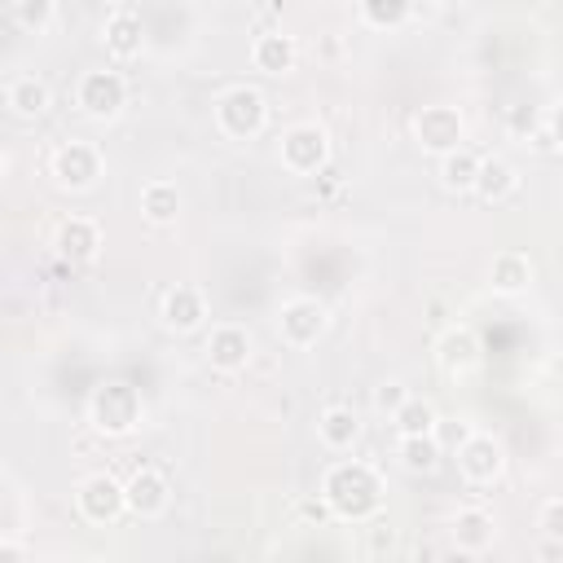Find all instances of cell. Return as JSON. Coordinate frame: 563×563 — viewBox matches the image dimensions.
I'll list each match as a JSON object with an SVG mask.
<instances>
[{
	"label": "cell",
	"instance_id": "obj_34",
	"mask_svg": "<svg viewBox=\"0 0 563 563\" xmlns=\"http://www.w3.org/2000/svg\"><path fill=\"white\" fill-rule=\"evenodd\" d=\"M0 563H26V550H22L18 532H4L0 537Z\"/></svg>",
	"mask_w": 563,
	"mask_h": 563
},
{
	"label": "cell",
	"instance_id": "obj_14",
	"mask_svg": "<svg viewBox=\"0 0 563 563\" xmlns=\"http://www.w3.org/2000/svg\"><path fill=\"white\" fill-rule=\"evenodd\" d=\"M53 246H57V255H62L66 264H88V260L97 255V246H101V229H97V220H88V216H70V220L57 224Z\"/></svg>",
	"mask_w": 563,
	"mask_h": 563
},
{
	"label": "cell",
	"instance_id": "obj_22",
	"mask_svg": "<svg viewBox=\"0 0 563 563\" xmlns=\"http://www.w3.org/2000/svg\"><path fill=\"white\" fill-rule=\"evenodd\" d=\"M488 277H493V290H497V295H519V290H528V282H532V260H528L523 251H497Z\"/></svg>",
	"mask_w": 563,
	"mask_h": 563
},
{
	"label": "cell",
	"instance_id": "obj_27",
	"mask_svg": "<svg viewBox=\"0 0 563 563\" xmlns=\"http://www.w3.org/2000/svg\"><path fill=\"white\" fill-rule=\"evenodd\" d=\"M356 18H361L365 26H400V22L413 18V4H405V0H391V4L365 0V4H356Z\"/></svg>",
	"mask_w": 563,
	"mask_h": 563
},
{
	"label": "cell",
	"instance_id": "obj_29",
	"mask_svg": "<svg viewBox=\"0 0 563 563\" xmlns=\"http://www.w3.org/2000/svg\"><path fill=\"white\" fill-rule=\"evenodd\" d=\"M409 396H413V391H409V387H405L400 378H383V383L374 387V409L391 418V413H396V409H400V405H405Z\"/></svg>",
	"mask_w": 563,
	"mask_h": 563
},
{
	"label": "cell",
	"instance_id": "obj_31",
	"mask_svg": "<svg viewBox=\"0 0 563 563\" xmlns=\"http://www.w3.org/2000/svg\"><path fill=\"white\" fill-rule=\"evenodd\" d=\"M365 545H369V554H391L396 550V528L383 515H374L369 528H365Z\"/></svg>",
	"mask_w": 563,
	"mask_h": 563
},
{
	"label": "cell",
	"instance_id": "obj_9",
	"mask_svg": "<svg viewBox=\"0 0 563 563\" xmlns=\"http://www.w3.org/2000/svg\"><path fill=\"white\" fill-rule=\"evenodd\" d=\"M53 176L62 189H92L101 176V150L92 141H66L53 150Z\"/></svg>",
	"mask_w": 563,
	"mask_h": 563
},
{
	"label": "cell",
	"instance_id": "obj_2",
	"mask_svg": "<svg viewBox=\"0 0 563 563\" xmlns=\"http://www.w3.org/2000/svg\"><path fill=\"white\" fill-rule=\"evenodd\" d=\"M88 413H92V427L101 435H128V431L141 427L145 405L136 396V387H128V383H101L92 391V400H88Z\"/></svg>",
	"mask_w": 563,
	"mask_h": 563
},
{
	"label": "cell",
	"instance_id": "obj_25",
	"mask_svg": "<svg viewBox=\"0 0 563 563\" xmlns=\"http://www.w3.org/2000/svg\"><path fill=\"white\" fill-rule=\"evenodd\" d=\"M391 427H396V435H435L440 413H435V405H431L427 396H409V400L391 413Z\"/></svg>",
	"mask_w": 563,
	"mask_h": 563
},
{
	"label": "cell",
	"instance_id": "obj_16",
	"mask_svg": "<svg viewBox=\"0 0 563 563\" xmlns=\"http://www.w3.org/2000/svg\"><path fill=\"white\" fill-rule=\"evenodd\" d=\"M207 321V299L198 286H172L163 295V325L176 330V334H189Z\"/></svg>",
	"mask_w": 563,
	"mask_h": 563
},
{
	"label": "cell",
	"instance_id": "obj_4",
	"mask_svg": "<svg viewBox=\"0 0 563 563\" xmlns=\"http://www.w3.org/2000/svg\"><path fill=\"white\" fill-rule=\"evenodd\" d=\"M501 471H506V449L488 431H466L457 440V475L471 488H488L493 479H501Z\"/></svg>",
	"mask_w": 563,
	"mask_h": 563
},
{
	"label": "cell",
	"instance_id": "obj_5",
	"mask_svg": "<svg viewBox=\"0 0 563 563\" xmlns=\"http://www.w3.org/2000/svg\"><path fill=\"white\" fill-rule=\"evenodd\" d=\"M277 158H282V167L295 172V176H317V172H325V158H330L325 128H317V123H295V128H286V136H282V145H277Z\"/></svg>",
	"mask_w": 563,
	"mask_h": 563
},
{
	"label": "cell",
	"instance_id": "obj_23",
	"mask_svg": "<svg viewBox=\"0 0 563 563\" xmlns=\"http://www.w3.org/2000/svg\"><path fill=\"white\" fill-rule=\"evenodd\" d=\"M396 462L409 475H431L440 466V440L435 435H396Z\"/></svg>",
	"mask_w": 563,
	"mask_h": 563
},
{
	"label": "cell",
	"instance_id": "obj_10",
	"mask_svg": "<svg viewBox=\"0 0 563 563\" xmlns=\"http://www.w3.org/2000/svg\"><path fill=\"white\" fill-rule=\"evenodd\" d=\"M101 40H106V53L114 62H132L141 48H145V22H141V9L136 4H114L101 22Z\"/></svg>",
	"mask_w": 563,
	"mask_h": 563
},
{
	"label": "cell",
	"instance_id": "obj_8",
	"mask_svg": "<svg viewBox=\"0 0 563 563\" xmlns=\"http://www.w3.org/2000/svg\"><path fill=\"white\" fill-rule=\"evenodd\" d=\"M413 136H418L422 150H431V154L444 158V154L462 150L466 123H462V114H457L453 106H422L418 119H413Z\"/></svg>",
	"mask_w": 563,
	"mask_h": 563
},
{
	"label": "cell",
	"instance_id": "obj_1",
	"mask_svg": "<svg viewBox=\"0 0 563 563\" xmlns=\"http://www.w3.org/2000/svg\"><path fill=\"white\" fill-rule=\"evenodd\" d=\"M321 497L330 501L334 519H352V523H365L378 515L383 506V484H378V471L369 462H356V457H343L325 471L321 479Z\"/></svg>",
	"mask_w": 563,
	"mask_h": 563
},
{
	"label": "cell",
	"instance_id": "obj_18",
	"mask_svg": "<svg viewBox=\"0 0 563 563\" xmlns=\"http://www.w3.org/2000/svg\"><path fill=\"white\" fill-rule=\"evenodd\" d=\"M449 532H453V545L462 554H484L493 545V537H497V523H493V515L484 506H466V510L453 515Z\"/></svg>",
	"mask_w": 563,
	"mask_h": 563
},
{
	"label": "cell",
	"instance_id": "obj_32",
	"mask_svg": "<svg viewBox=\"0 0 563 563\" xmlns=\"http://www.w3.org/2000/svg\"><path fill=\"white\" fill-rule=\"evenodd\" d=\"M541 132H545V145H550V150H563V97L545 110V128H541Z\"/></svg>",
	"mask_w": 563,
	"mask_h": 563
},
{
	"label": "cell",
	"instance_id": "obj_11",
	"mask_svg": "<svg viewBox=\"0 0 563 563\" xmlns=\"http://www.w3.org/2000/svg\"><path fill=\"white\" fill-rule=\"evenodd\" d=\"M75 506L88 523H114L128 510V497H123V484H114L110 475H88L75 493Z\"/></svg>",
	"mask_w": 563,
	"mask_h": 563
},
{
	"label": "cell",
	"instance_id": "obj_26",
	"mask_svg": "<svg viewBox=\"0 0 563 563\" xmlns=\"http://www.w3.org/2000/svg\"><path fill=\"white\" fill-rule=\"evenodd\" d=\"M475 176H479V154H471L466 145L440 158V180H444V189H453V194H475Z\"/></svg>",
	"mask_w": 563,
	"mask_h": 563
},
{
	"label": "cell",
	"instance_id": "obj_7",
	"mask_svg": "<svg viewBox=\"0 0 563 563\" xmlns=\"http://www.w3.org/2000/svg\"><path fill=\"white\" fill-rule=\"evenodd\" d=\"M325 325H330V312H325V303L312 299V295H295V299H286V303L277 308V334H282V343H290V347H312V343L325 334Z\"/></svg>",
	"mask_w": 563,
	"mask_h": 563
},
{
	"label": "cell",
	"instance_id": "obj_33",
	"mask_svg": "<svg viewBox=\"0 0 563 563\" xmlns=\"http://www.w3.org/2000/svg\"><path fill=\"white\" fill-rule=\"evenodd\" d=\"M295 510H299V519H308V523H312V519H317V523L334 519V510H330V501H325L321 493H317V497H303V501H299Z\"/></svg>",
	"mask_w": 563,
	"mask_h": 563
},
{
	"label": "cell",
	"instance_id": "obj_19",
	"mask_svg": "<svg viewBox=\"0 0 563 563\" xmlns=\"http://www.w3.org/2000/svg\"><path fill=\"white\" fill-rule=\"evenodd\" d=\"M295 40L286 35V31H260L255 40H251V62H255V70H264V75H286L290 66H295Z\"/></svg>",
	"mask_w": 563,
	"mask_h": 563
},
{
	"label": "cell",
	"instance_id": "obj_30",
	"mask_svg": "<svg viewBox=\"0 0 563 563\" xmlns=\"http://www.w3.org/2000/svg\"><path fill=\"white\" fill-rule=\"evenodd\" d=\"M537 528L545 532V541L563 545V497H550V501H541V510H537Z\"/></svg>",
	"mask_w": 563,
	"mask_h": 563
},
{
	"label": "cell",
	"instance_id": "obj_24",
	"mask_svg": "<svg viewBox=\"0 0 563 563\" xmlns=\"http://www.w3.org/2000/svg\"><path fill=\"white\" fill-rule=\"evenodd\" d=\"M141 216L150 224H172L180 216V189L172 180H150L141 189Z\"/></svg>",
	"mask_w": 563,
	"mask_h": 563
},
{
	"label": "cell",
	"instance_id": "obj_3",
	"mask_svg": "<svg viewBox=\"0 0 563 563\" xmlns=\"http://www.w3.org/2000/svg\"><path fill=\"white\" fill-rule=\"evenodd\" d=\"M264 123H268V106H264V97H260L255 88L233 84V88H224V92L216 97V128H220L224 136L251 141V136L264 132Z\"/></svg>",
	"mask_w": 563,
	"mask_h": 563
},
{
	"label": "cell",
	"instance_id": "obj_21",
	"mask_svg": "<svg viewBox=\"0 0 563 563\" xmlns=\"http://www.w3.org/2000/svg\"><path fill=\"white\" fill-rule=\"evenodd\" d=\"M356 435H361V418H356V409H347V405H330V409L317 418V440H321L330 453H347V449L356 444Z\"/></svg>",
	"mask_w": 563,
	"mask_h": 563
},
{
	"label": "cell",
	"instance_id": "obj_12",
	"mask_svg": "<svg viewBox=\"0 0 563 563\" xmlns=\"http://www.w3.org/2000/svg\"><path fill=\"white\" fill-rule=\"evenodd\" d=\"M207 361H211L220 374L246 369V361H251V334H246V325H238V321H216L211 334H207Z\"/></svg>",
	"mask_w": 563,
	"mask_h": 563
},
{
	"label": "cell",
	"instance_id": "obj_13",
	"mask_svg": "<svg viewBox=\"0 0 563 563\" xmlns=\"http://www.w3.org/2000/svg\"><path fill=\"white\" fill-rule=\"evenodd\" d=\"M123 497H128V510H132L136 519H158V515L167 510V501H172V488H167L163 471L141 466V471H132V479L123 484Z\"/></svg>",
	"mask_w": 563,
	"mask_h": 563
},
{
	"label": "cell",
	"instance_id": "obj_20",
	"mask_svg": "<svg viewBox=\"0 0 563 563\" xmlns=\"http://www.w3.org/2000/svg\"><path fill=\"white\" fill-rule=\"evenodd\" d=\"M515 189H519V172H515V163H506V158H479V176H475V194L484 198V202H510L515 198Z\"/></svg>",
	"mask_w": 563,
	"mask_h": 563
},
{
	"label": "cell",
	"instance_id": "obj_17",
	"mask_svg": "<svg viewBox=\"0 0 563 563\" xmlns=\"http://www.w3.org/2000/svg\"><path fill=\"white\" fill-rule=\"evenodd\" d=\"M4 106L18 119H40L53 106V92H48V84L40 75H9L4 79Z\"/></svg>",
	"mask_w": 563,
	"mask_h": 563
},
{
	"label": "cell",
	"instance_id": "obj_28",
	"mask_svg": "<svg viewBox=\"0 0 563 563\" xmlns=\"http://www.w3.org/2000/svg\"><path fill=\"white\" fill-rule=\"evenodd\" d=\"M53 18H57V4H48V0H13V4H9V22L26 26V31H35V35H40Z\"/></svg>",
	"mask_w": 563,
	"mask_h": 563
},
{
	"label": "cell",
	"instance_id": "obj_6",
	"mask_svg": "<svg viewBox=\"0 0 563 563\" xmlns=\"http://www.w3.org/2000/svg\"><path fill=\"white\" fill-rule=\"evenodd\" d=\"M75 101L84 114L92 119H114L128 101V79L114 70V66H101V70H84L79 84H75Z\"/></svg>",
	"mask_w": 563,
	"mask_h": 563
},
{
	"label": "cell",
	"instance_id": "obj_15",
	"mask_svg": "<svg viewBox=\"0 0 563 563\" xmlns=\"http://www.w3.org/2000/svg\"><path fill=\"white\" fill-rule=\"evenodd\" d=\"M435 356H440V369L453 374V378L479 369V339H475V330H471V325H453V330H444L440 343H435Z\"/></svg>",
	"mask_w": 563,
	"mask_h": 563
}]
</instances>
